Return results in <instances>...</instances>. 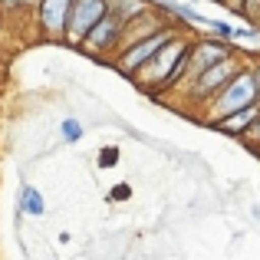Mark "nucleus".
<instances>
[{"instance_id": "obj_1", "label": "nucleus", "mask_w": 260, "mask_h": 260, "mask_svg": "<svg viewBox=\"0 0 260 260\" xmlns=\"http://www.w3.org/2000/svg\"><path fill=\"white\" fill-rule=\"evenodd\" d=\"M188 46L191 40L188 37H175L168 40L165 46H161L158 53H155L152 59H148L145 66H142L139 73L132 76V83L139 89H145V92H172L178 83H184V70H188Z\"/></svg>"}, {"instance_id": "obj_2", "label": "nucleus", "mask_w": 260, "mask_h": 260, "mask_svg": "<svg viewBox=\"0 0 260 260\" xmlns=\"http://www.w3.org/2000/svg\"><path fill=\"white\" fill-rule=\"evenodd\" d=\"M254 102H257L254 70H250V66H241V70H237L234 76L228 79V83H224L214 95H211V102L204 106V112H208L211 119H217V115H228V112H234V109L254 106ZM211 119H208V122H211Z\"/></svg>"}, {"instance_id": "obj_3", "label": "nucleus", "mask_w": 260, "mask_h": 260, "mask_svg": "<svg viewBox=\"0 0 260 260\" xmlns=\"http://www.w3.org/2000/svg\"><path fill=\"white\" fill-rule=\"evenodd\" d=\"M175 33H178V30H175V26H168V23H165V26H158L155 33H148V37H142V40H135V43L122 46V50L112 56V66L122 73V76H128V79H132L135 73H139L142 66H145L148 59H152L155 53H158L161 46H165L168 40L175 37Z\"/></svg>"}, {"instance_id": "obj_4", "label": "nucleus", "mask_w": 260, "mask_h": 260, "mask_svg": "<svg viewBox=\"0 0 260 260\" xmlns=\"http://www.w3.org/2000/svg\"><path fill=\"white\" fill-rule=\"evenodd\" d=\"M241 66H244V63L237 59V53H234V56H228V59H221V63L201 70L194 79H188V106H191V109H204V106L211 102V95H214L217 89L228 83V79L234 76Z\"/></svg>"}, {"instance_id": "obj_5", "label": "nucleus", "mask_w": 260, "mask_h": 260, "mask_svg": "<svg viewBox=\"0 0 260 260\" xmlns=\"http://www.w3.org/2000/svg\"><path fill=\"white\" fill-rule=\"evenodd\" d=\"M119 46H122V20L109 10L106 17L79 40L76 50H83L86 56H92V59H112L115 53H119Z\"/></svg>"}, {"instance_id": "obj_6", "label": "nucleus", "mask_w": 260, "mask_h": 260, "mask_svg": "<svg viewBox=\"0 0 260 260\" xmlns=\"http://www.w3.org/2000/svg\"><path fill=\"white\" fill-rule=\"evenodd\" d=\"M106 13H109V0H73L70 17H66V30H63V43L79 46V40H83Z\"/></svg>"}, {"instance_id": "obj_7", "label": "nucleus", "mask_w": 260, "mask_h": 260, "mask_svg": "<svg viewBox=\"0 0 260 260\" xmlns=\"http://www.w3.org/2000/svg\"><path fill=\"white\" fill-rule=\"evenodd\" d=\"M234 56V43L231 40H217V37H204V40H191L188 46V70H184V83L194 79L201 70L221 63V59Z\"/></svg>"}, {"instance_id": "obj_8", "label": "nucleus", "mask_w": 260, "mask_h": 260, "mask_svg": "<svg viewBox=\"0 0 260 260\" xmlns=\"http://www.w3.org/2000/svg\"><path fill=\"white\" fill-rule=\"evenodd\" d=\"M70 4L73 0H40L37 4L33 23H37V33L43 40H63L66 17H70Z\"/></svg>"}, {"instance_id": "obj_9", "label": "nucleus", "mask_w": 260, "mask_h": 260, "mask_svg": "<svg viewBox=\"0 0 260 260\" xmlns=\"http://www.w3.org/2000/svg\"><path fill=\"white\" fill-rule=\"evenodd\" d=\"M260 115V106L254 102V106H244V109H234V112L228 115H217V119H211L208 125L217 128L221 135H231V139H244L247 135V128L254 125V119Z\"/></svg>"}, {"instance_id": "obj_10", "label": "nucleus", "mask_w": 260, "mask_h": 260, "mask_svg": "<svg viewBox=\"0 0 260 260\" xmlns=\"http://www.w3.org/2000/svg\"><path fill=\"white\" fill-rule=\"evenodd\" d=\"M17 208L23 211V214H30V217H43V211H46V198L40 194V188H33V184H20V198H17Z\"/></svg>"}, {"instance_id": "obj_11", "label": "nucleus", "mask_w": 260, "mask_h": 260, "mask_svg": "<svg viewBox=\"0 0 260 260\" xmlns=\"http://www.w3.org/2000/svg\"><path fill=\"white\" fill-rule=\"evenodd\" d=\"M109 10H112L122 23H128V20L142 17L145 10H152V0H109Z\"/></svg>"}, {"instance_id": "obj_12", "label": "nucleus", "mask_w": 260, "mask_h": 260, "mask_svg": "<svg viewBox=\"0 0 260 260\" xmlns=\"http://www.w3.org/2000/svg\"><path fill=\"white\" fill-rule=\"evenodd\" d=\"M37 4H40V0H4L0 10H4V20H17V17H23V13H30V17H33Z\"/></svg>"}, {"instance_id": "obj_13", "label": "nucleus", "mask_w": 260, "mask_h": 260, "mask_svg": "<svg viewBox=\"0 0 260 260\" xmlns=\"http://www.w3.org/2000/svg\"><path fill=\"white\" fill-rule=\"evenodd\" d=\"M59 135H63V142H70V145H76V142H83V135H86V128H83V122L79 119H63L59 122Z\"/></svg>"}, {"instance_id": "obj_14", "label": "nucleus", "mask_w": 260, "mask_h": 260, "mask_svg": "<svg viewBox=\"0 0 260 260\" xmlns=\"http://www.w3.org/2000/svg\"><path fill=\"white\" fill-rule=\"evenodd\" d=\"M119 158H122L119 145H106V148H99V155H95V161H99L102 172H106V168H115V165H119Z\"/></svg>"}, {"instance_id": "obj_15", "label": "nucleus", "mask_w": 260, "mask_h": 260, "mask_svg": "<svg viewBox=\"0 0 260 260\" xmlns=\"http://www.w3.org/2000/svg\"><path fill=\"white\" fill-rule=\"evenodd\" d=\"M109 201H112V204H125V201H132V184H128V181L112 184V188H109Z\"/></svg>"}, {"instance_id": "obj_16", "label": "nucleus", "mask_w": 260, "mask_h": 260, "mask_svg": "<svg viewBox=\"0 0 260 260\" xmlns=\"http://www.w3.org/2000/svg\"><path fill=\"white\" fill-rule=\"evenodd\" d=\"M204 30H208V33H214L217 40H231V33H234V26H231V23H224V20H214V17H208V23H204Z\"/></svg>"}, {"instance_id": "obj_17", "label": "nucleus", "mask_w": 260, "mask_h": 260, "mask_svg": "<svg viewBox=\"0 0 260 260\" xmlns=\"http://www.w3.org/2000/svg\"><path fill=\"white\" fill-rule=\"evenodd\" d=\"M254 70V83H257V106H260V63L257 66H250Z\"/></svg>"}, {"instance_id": "obj_18", "label": "nucleus", "mask_w": 260, "mask_h": 260, "mask_svg": "<svg viewBox=\"0 0 260 260\" xmlns=\"http://www.w3.org/2000/svg\"><path fill=\"white\" fill-rule=\"evenodd\" d=\"M228 7H231V10H234V13H241V7H244V0H228Z\"/></svg>"}, {"instance_id": "obj_19", "label": "nucleus", "mask_w": 260, "mask_h": 260, "mask_svg": "<svg viewBox=\"0 0 260 260\" xmlns=\"http://www.w3.org/2000/svg\"><path fill=\"white\" fill-rule=\"evenodd\" d=\"M4 23H7V20H4V10H0V33H4Z\"/></svg>"}, {"instance_id": "obj_20", "label": "nucleus", "mask_w": 260, "mask_h": 260, "mask_svg": "<svg viewBox=\"0 0 260 260\" xmlns=\"http://www.w3.org/2000/svg\"><path fill=\"white\" fill-rule=\"evenodd\" d=\"M211 4H221V7H228V0H211Z\"/></svg>"}, {"instance_id": "obj_21", "label": "nucleus", "mask_w": 260, "mask_h": 260, "mask_svg": "<svg viewBox=\"0 0 260 260\" xmlns=\"http://www.w3.org/2000/svg\"><path fill=\"white\" fill-rule=\"evenodd\" d=\"M0 66H4V53H0Z\"/></svg>"}, {"instance_id": "obj_22", "label": "nucleus", "mask_w": 260, "mask_h": 260, "mask_svg": "<svg viewBox=\"0 0 260 260\" xmlns=\"http://www.w3.org/2000/svg\"><path fill=\"white\" fill-rule=\"evenodd\" d=\"M0 4H4V0H0Z\"/></svg>"}]
</instances>
